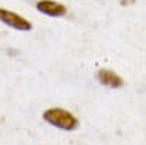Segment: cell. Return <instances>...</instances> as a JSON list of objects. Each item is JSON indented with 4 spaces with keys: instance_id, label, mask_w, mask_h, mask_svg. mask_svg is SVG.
I'll return each instance as SVG.
<instances>
[{
    "instance_id": "cell-1",
    "label": "cell",
    "mask_w": 146,
    "mask_h": 145,
    "mask_svg": "<svg viewBox=\"0 0 146 145\" xmlns=\"http://www.w3.org/2000/svg\"><path fill=\"white\" fill-rule=\"evenodd\" d=\"M42 118L49 125H53L56 128H61V130H75L76 125H78L76 118L72 113H68V111H65L61 108H51L48 111H44Z\"/></svg>"
},
{
    "instance_id": "cell-3",
    "label": "cell",
    "mask_w": 146,
    "mask_h": 145,
    "mask_svg": "<svg viewBox=\"0 0 146 145\" xmlns=\"http://www.w3.org/2000/svg\"><path fill=\"white\" fill-rule=\"evenodd\" d=\"M36 9L41 14H46L49 17H63L66 14V7L63 3L53 2V0H41L36 3Z\"/></svg>"
},
{
    "instance_id": "cell-2",
    "label": "cell",
    "mask_w": 146,
    "mask_h": 145,
    "mask_svg": "<svg viewBox=\"0 0 146 145\" xmlns=\"http://www.w3.org/2000/svg\"><path fill=\"white\" fill-rule=\"evenodd\" d=\"M0 22H3L5 26H9L12 29H17V31H29L33 28L29 21H26L24 17H21L7 9H0Z\"/></svg>"
},
{
    "instance_id": "cell-4",
    "label": "cell",
    "mask_w": 146,
    "mask_h": 145,
    "mask_svg": "<svg viewBox=\"0 0 146 145\" xmlns=\"http://www.w3.org/2000/svg\"><path fill=\"white\" fill-rule=\"evenodd\" d=\"M97 80L107 87H112V89H117V87H122L124 85V80L117 75V73L110 72V70H99L97 72Z\"/></svg>"
}]
</instances>
